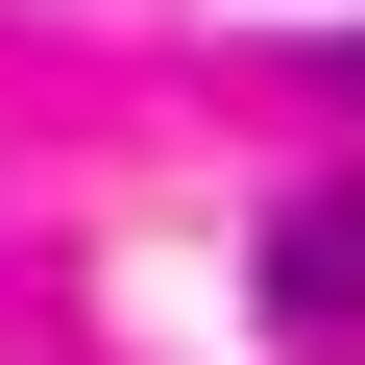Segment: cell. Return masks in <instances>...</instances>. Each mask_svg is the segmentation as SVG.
Returning a JSON list of instances; mask_svg holds the SVG:
<instances>
[{
	"label": "cell",
	"instance_id": "6da1fadb",
	"mask_svg": "<svg viewBox=\"0 0 365 365\" xmlns=\"http://www.w3.org/2000/svg\"><path fill=\"white\" fill-rule=\"evenodd\" d=\"M268 317H292V341H365V170L268 220Z\"/></svg>",
	"mask_w": 365,
	"mask_h": 365
}]
</instances>
